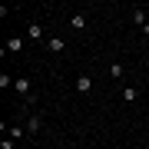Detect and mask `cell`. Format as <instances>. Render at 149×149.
<instances>
[{"mask_svg": "<svg viewBox=\"0 0 149 149\" xmlns=\"http://www.w3.org/2000/svg\"><path fill=\"white\" fill-rule=\"evenodd\" d=\"M0 149H13V139H3V143H0Z\"/></svg>", "mask_w": 149, "mask_h": 149, "instance_id": "7c38bea8", "label": "cell"}, {"mask_svg": "<svg viewBox=\"0 0 149 149\" xmlns=\"http://www.w3.org/2000/svg\"><path fill=\"white\" fill-rule=\"evenodd\" d=\"M143 33H146V37H149V23H146V27H143Z\"/></svg>", "mask_w": 149, "mask_h": 149, "instance_id": "4fadbf2b", "label": "cell"}, {"mask_svg": "<svg viewBox=\"0 0 149 149\" xmlns=\"http://www.w3.org/2000/svg\"><path fill=\"white\" fill-rule=\"evenodd\" d=\"M133 23H136V27H146L149 20H146V13H143V10H133Z\"/></svg>", "mask_w": 149, "mask_h": 149, "instance_id": "52a82bcc", "label": "cell"}, {"mask_svg": "<svg viewBox=\"0 0 149 149\" xmlns=\"http://www.w3.org/2000/svg\"><path fill=\"white\" fill-rule=\"evenodd\" d=\"M76 90H80L83 96H86V93H93V80H90L86 73H80V76H76Z\"/></svg>", "mask_w": 149, "mask_h": 149, "instance_id": "6da1fadb", "label": "cell"}, {"mask_svg": "<svg viewBox=\"0 0 149 149\" xmlns=\"http://www.w3.org/2000/svg\"><path fill=\"white\" fill-rule=\"evenodd\" d=\"M13 90H17V93H20V96H23V100H27V96H33V93H30V80H27V76H20V80H17V83H13Z\"/></svg>", "mask_w": 149, "mask_h": 149, "instance_id": "3957f363", "label": "cell"}, {"mask_svg": "<svg viewBox=\"0 0 149 149\" xmlns=\"http://www.w3.org/2000/svg\"><path fill=\"white\" fill-rule=\"evenodd\" d=\"M123 100H126V103H136V90H133V86H126V90H123Z\"/></svg>", "mask_w": 149, "mask_h": 149, "instance_id": "30bf717a", "label": "cell"}, {"mask_svg": "<svg viewBox=\"0 0 149 149\" xmlns=\"http://www.w3.org/2000/svg\"><path fill=\"white\" fill-rule=\"evenodd\" d=\"M70 27H73V30H86V17L83 13H73V17H70Z\"/></svg>", "mask_w": 149, "mask_h": 149, "instance_id": "5b68a950", "label": "cell"}, {"mask_svg": "<svg viewBox=\"0 0 149 149\" xmlns=\"http://www.w3.org/2000/svg\"><path fill=\"white\" fill-rule=\"evenodd\" d=\"M146 149H149V143H146Z\"/></svg>", "mask_w": 149, "mask_h": 149, "instance_id": "9a60e30c", "label": "cell"}, {"mask_svg": "<svg viewBox=\"0 0 149 149\" xmlns=\"http://www.w3.org/2000/svg\"><path fill=\"white\" fill-rule=\"evenodd\" d=\"M27 33H30L33 40H43V27H40V23H30V30H27Z\"/></svg>", "mask_w": 149, "mask_h": 149, "instance_id": "ba28073f", "label": "cell"}, {"mask_svg": "<svg viewBox=\"0 0 149 149\" xmlns=\"http://www.w3.org/2000/svg\"><path fill=\"white\" fill-rule=\"evenodd\" d=\"M20 50H23V40L20 37H10V40H7V53H20Z\"/></svg>", "mask_w": 149, "mask_h": 149, "instance_id": "8992f818", "label": "cell"}, {"mask_svg": "<svg viewBox=\"0 0 149 149\" xmlns=\"http://www.w3.org/2000/svg\"><path fill=\"white\" fill-rule=\"evenodd\" d=\"M146 83H149V73H146Z\"/></svg>", "mask_w": 149, "mask_h": 149, "instance_id": "5bb4252c", "label": "cell"}, {"mask_svg": "<svg viewBox=\"0 0 149 149\" xmlns=\"http://www.w3.org/2000/svg\"><path fill=\"white\" fill-rule=\"evenodd\" d=\"M109 76H113V80H119V76H123V66L113 63V66H109Z\"/></svg>", "mask_w": 149, "mask_h": 149, "instance_id": "8fae6325", "label": "cell"}, {"mask_svg": "<svg viewBox=\"0 0 149 149\" xmlns=\"http://www.w3.org/2000/svg\"><path fill=\"white\" fill-rule=\"evenodd\" d=\"M47 47L53 50V53H63V50H66V40H63V37H50V40H47Z\"/></svg>", "mask_w": 149, "mask_h": 149, "instance_id": "277c9868", "label": "cell"}, {"mask_svg": "<svg viewBox=\"0 0 149 149\" xmlns=\"http://www.w3.org/2000/svg\"><path fill=\"white\" fill-rule=\"evenodd\" d=\"M40 129H43V119L37 116V113H33V116H27V133H30V136H37Z\"/></svg>", "mask_w": 149, "mask_h": 149, "instance_id": "7a4b0ae2", "label": "cell"}, {"mask_svg": "<svg viewBox=\"0 0 149 149\" xmlns=\"http://www.w3.org/2000/svg\"><path fill=\"white\" fill-rule=\"evenodd\" d=\"M13 83H17V80H10V76H7V73H0V90H10Z\"/></svg>", "mask_w": 149, "mask_h": 149, "instance_id": "9c48e42d", "label": "cell"}]
</instances>
